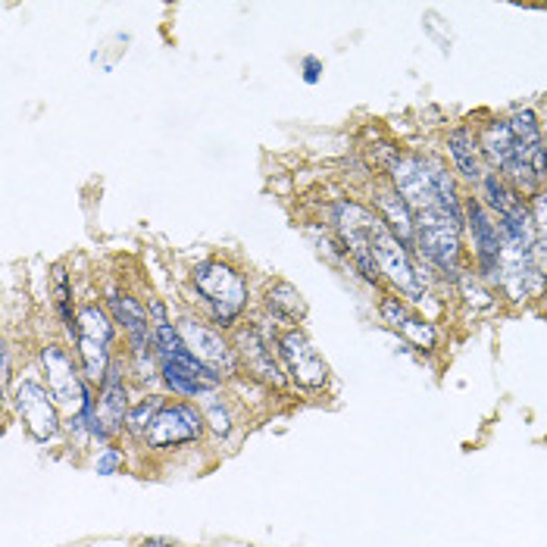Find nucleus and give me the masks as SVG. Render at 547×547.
Listing matches in <instances>:
<instances>
[{
  "label": "nucleus",
  "instance_id": "f257e3e1",
  "mask_svg": "<svg viewBox=\"0 0 547 547\" xmlns=\"http://www.w3.org/2000/svg\"><path fill=\"white\" fill-rule=\"evenodd\" d=\"M191 282L201 291L204 304L210 307L219 326H232L241 316V310L247 307V285L241 279V272H235L229 263L207 260L201 266H194Z\"/></svg>",
  "mask_w": 547,
  "mask_h": 547
},
{
  "label": "nucleus",
  "instance_id": "f03ea898",
  "mask_svg": "<svg viewBox=\"0 0 547 547\" xmlns=\"http://www.w3.org/2000/svg\"><path fill=\"white\" fill-rule=\"evenodd\" d=\"M366 241H369V254L372 260H376L379 272H385V276L401 288L407 297H422V282H419V272L410 260V251L407 244L397 238L388 222L376 213H366Z\"/></svg>",
  "mask_w": 547,
  "mask_h": 547
},
{
  "label": "nucleus",
  "instance_id": "7ed1b4c3",
  "mask_svg": "<svg viewBox=\"0 0 547 547\" xmlns=\"http://www.w3.org/2000/svg\"><path fill=\"white\" fill-rule=\"evenodd\" d=\"M82 357V369L91 382L107 379L110 372V341H113V319L97 307L85 304L76 316V335H72Z\"/></svg>",
  "mask_w": 547,
  "mask_h": 547
},
{
  "label": "nucleus",
  "instance_id": "20e7f679",
  "mask_svg": "<svg viewBox=\"0 0 547 547\" xmlns=\"http://www.w3.org/2000/svg\"><path fill=\"white\" fill-rule=\"evenodd\" d=\"M416 244L438 269L457 279V257H460V226H454L441 207L416 213Z\"/></svg>",
  "mask_w": 547,
  "mask_h": 547
},
{
  "label": "nucleus",
  "instance_id": "39448f33",
  "mask_svg": "<svg viewBox=\"0 0 547 547\" xmlns=\"http://www.w3.org/2000/svg\"><path fill=\"white\" fill-rule=\"evenodd\" d=\"M13 404H16V413L22 419V426L29 429V435L35 441H51L57 438L60 432V413H57V401L54 394L47 391L41 382L35 379H19L16 388H13Z\"/></svg>",
  "mask_w": 547,
  "mask_h": 547
},
{
  "label": "nucleus",
  "instance_id": "423d86ee",
  "mask_svg": "<svg viewBox=\"0 0 547 547\" xmlns=\"http://www.w3.org/2000/svg\"><path fill=\"white\" fill-rule=\"evenodd\" d=\"M41 363H44V376H47V391L54 394V401L63 410H69L72 416H79L91 394L79 376V369L72 366L69 354L60 344H47L41 351Z\"/></svg>",
  "mask_w": 547,
  "mask_h": 547
},
{
  "label": "nucleus",
  "instance_id": "0eeeda50",
  "mask_svg": "<svg viewBox=\"0 0 547 547\" xmlns=\"http://www.w3.org/2000/svg\"><path fill=\"white\" fill-rule=\"evenodd\" d=\"M279 357L288 369V376L304 388H322L329 379V366L319 357V351L310 344V338L301 329H288L279 338Z\"/></svg>",
  "mask_w": 547,
  "mask_h": 547
},
{
  "label": "nucleus",
  "instance_id": "6e6552de",
  "mask_svg": "<svg viewBox=\"0 0 547 547\" xmlns=\"http://www.w3.org/2000/svg\"><path fill=\"white\" fill-rule=\"evenodd\" d=\"M482 151L485 157L501 169L507 172L510 179H516L526 191L535 188V176H532V169L522 163L519 151H516V141H513V132H510V122H488L485 132H482Z\"/></svg>",
  "mask_w": 547,
  "mask_h": 547
},
{
  "label": "nucleus",
  "instance_id": "1a4fd4ad",
  "mask_svg": "<svg viewBox=\"0 0 547 547\" xmlns=\"http://www.w3.org/2000/svg\"><path fill=\"white\" fill-rule=\"evenodd\" d=\"M466 226L476 247V260L488 279L501 282V235H497V222H491L488 210L482 207L479 197L466 201Z\"/></svg>",
  "mask_w": 547,
  "mask_h": 547
},
{
  "label": "nucleus",
  "instance_id": "9d476101",
  "mask_svg": "<svg viewBox=\"0 0 547 547\" xmlns=\"http://www.w3.org/2000/svg\"><path fill=\"white\" fill-rule=\"evenodd\" d=\"M394 185H397V194H401L407 207L413 210V216L438 207L432 166H426L419 157H404L394 163Z\"/></svg>",
  "mask_w": 547,
  "mask_h": 547
},
{
  "label": "nucleus",
  "instance_id": "9b49d317",
  "mask_svg": "<svg viewBox=\"0 0 547 547\" xmlns=\"http://www.w3.org/2000/svg\"><path fill=\"white\" fill-rule=\"evenodd\" d=\"M204 429V416L197 413L194 407L188 404H172V407H163L157 422L147 432V444L151 447H179V444H191L197 441Z\"/></svg>",
  "mask_w": 547,
  "mask_h": 547
},
{
  "label": "nucleus",
  "instance_id": "f8f14e48",
  "mask_svg": "<svg viewBox=\"0 0 547 547\" xmlns=\"http://www.w3.org/2000/svg\"><path fill=\"white\" fill-rule=\"evenodd\" d=\"M179 335L182 341L188 344V351L201 360L204 366H210L213 372H235V354H232V347L226 344V338H222L219 332L207 329L204 322H197V319H182L179 322Z\"/></svg>",
  "mask_w": 547,
  "mask_h": 547
},
{
  "label": "nucleus",
  "instance_id": "ddd939ff",
  "mask_svg": "<svg viewBox=\"0 0 547 547\" xmlns=\"http://www.w3.org/2000/svg\"><path fill=\"white\" fill-rule=\"evenodd\" d=\"M160 372H163L166 385L176 391V394H182V397H201V394L216 391L222 385L219 372H213L210 366H204L194 354L160 360Z\"/></svg>",
  "mask_w": 547,
  "mask_h": 547
},
{
  "label": "nucleus",
  "instance_id": "4468645a",
  "mask_svg": "<svg viewBox=\"0 0 547 547\" xmlns=\"http://www.w3.org/2000/svg\"><path fill=\"white\" fill-rule=\"evenodd\" d=\"M129 419V397H126V385H122V372L116 366H110L107 379L101 385V401H97V410H94V426H91V435L107 441L110 435L122 432Z\"/></svg>",
  "mask_w": 547,
  "mask_h": 547
},
{
  "label": "nucleus",
  "instance_id": "2eb2a0df",
  "mask_svg": "<svg viewBox=\"0 0 547 547\" xmlns=\"http://www.w3.org/2000/svg\"><path fill=\"white\" fill-rule=\"evenodd\" d=\"M510 132H513V141H516V151L532 169L535 179H544L547 176V144L541 138V129L535 122V113L532 110H516L513 119H510Z\"/></svg>",
  "mask_w": 547,
  "mask_h": 547
},
{
  "label": "nucleus",
  "instance_id": "dca6fc26",
  "mask_svg": "<svg viewBox=\"0 0 547 547\" xmlns=\"http://www.w3.org/2000/svg\"><path fill=\"white\" fill-rule=\"evenodd\" d=\"M238 354L257 379H263L269 385H285L282 366L276 363V357H272V347L257 326H247L238 332Z\"/></svg>",
  "mask_w": 547,
  "mask_h": 547
},
{
  "label": "nucleus",
  "instance_id": "f3484780",
  "mask_svg": "<svg viewBox=\"0 0 547 547\" xmlns=\"http://www.w3.org/2000/svg\"><path fill=\"white\" fill-rule=\"evenodd\" d=\"M379 310H382V319L388 322L391 329H397L404 338H410L416 347H422V351H432V347H435V341H438L435 329L429 326L426 319L413 316L401 301H397V297H385Z\"/></svg>",
  "mask_w": 547,
  "mask_h": 547
},
{
  "label": "nucleus",
  "instance_id": "a211bd4d",
  "mask_svg": "<svg viewBox=\"0 0 547 547\" xmlns=\"http://www.w3.org/2000/svg\"><path fill=\"white\" fill-rule=\"evenodd\" d=\"M376 204L379 210L385 213V222H388V229L401 238L404 244H413L416 241V216L413 210L407 207V201L397 191H382L376 197Z\"/></svg>",
  "mask_w": 547,
  "mask_h": 547
},
{
  "label": "nucleus",
  "instance_id": "6ab92c4d",
  "mask_svg": "<svg viewBox=\"0 0 547 547\" xmlns=\"http://www.w3.org/2000/svg\"><path fill=\"white\" fill-rule=\"evenodd\" d=\"M447 151H451V160L457 166V172L469 182L482 179V163H479V144L469 135V129H454L447 135Z\"/></svg>",
  "mask_w": 547,
  "mask_h": 547
},
{
  "label": "nucleus",
  "instance_id": "aec40b11",
  "mask_svg": "<svg viewBox=\"0 0 547 547\" xmlns=\"http://www.w3.org/2000/svg\"><path fill=\"white\" fill-rule=\"evenodd\" d=\"M266 307L276 319H285V322H301L307 316V304L301 291L288 282H276L269 291H266Z\"/></svg>",
  "mask_w": 547,
  "mask_h": 547
},
{
  "label": "nucleus",
  "instance_id": "412c9836",
  "mask_svg": "<svg viewBox=\"0 0 547 547\" xmlns=\"http://www.w3.org/2000/svg\"><path fill=\"white\" fill-rule=\"evenodd\" d=\"M163 410V397L160 394H151V397H141V401L129 410V419H126V429L138 438H147V432H151V426L157 422Z\"/></svg>",
  "mask_w": 547,
  "mask_h": 547
},
{
  "label": "nucleus",
  "instance_id": "4be33fe9",
  "mask_svg": "<svg viewBox=\"0 0 547 547\" xmlns=\"http://www.w3.org/2000/svg\"><path fill=\"white\" fill-rule=\"evenodd\" d=\"M532 222L538 226V238H535V263L541 272H547V191H541L532 204Z\"/></svg>",
  "mask_w": 547,
  "mask_h": 547
},
{
  "label": "nucleus",
  "instance_id": "5701e85b",
  "mask_svg": "<svg viewBox=\"0 0 547 547\" xmlns=\"http://www.w3.org/2000/svg\"><path fill=\"white\" fill-rule=\"evenodd\" d=\"M54 294H57V307L66 322V332L76 335V319L69 313V279H66V266H54Z\"/></svg>",
  "mask_w": 547,
  "mask_h": 547
},
{
  "label": "nucleus",
  "instance_id": "b1692460",
  "mask_svg": "<svg viewBox=\"0 0 547 547\" xmlns=\"http://www.w3.org/2000/svg\"><path fill=\"white\" fill-rule=\"evenodd\" d=\"M207 416H210V426H213L216 435H229L232 432V416H229V410L222 407L219 401H210L207 404Z\"/></svg>",
  "mask_w": 547,
  "mask_h": 547
},
{
  "label": "nucleus",
  "instance_id": "393cba45",
  "mask_svg": "<svg viewBox=\"0 0 547 547\" xmlns=\"http://www.w3.org/2000/svg\"><path fill=\"white\" fill-rule=\"evenodd\" d=\"M119 466H122V454L116 451V447H104L94 460L97 476H113V472H119Z\"/></svg>",
  "mask_w": 547,
  "mask_h": 547
},
{
  "label": "nucleus",
  "instance_id": "a878e982",
  "mask_svg": "<svg viewBox=\"0 0 547 547\" xmlns=\"http://www.w3.org/2000/svg\"><path fill=\"white\" fill-rule=\"evenodd\" d=\"M319 72H322V60L304 57V82H307V85H316V82H319Z\"/></svg>",
  "mask_w": 547,
  "mask_h": 547
}]
</instances>
